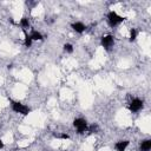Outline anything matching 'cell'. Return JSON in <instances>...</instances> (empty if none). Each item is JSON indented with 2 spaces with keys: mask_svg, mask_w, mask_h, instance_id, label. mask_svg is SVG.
<instances>
[{
  "mask_svg": "<svg viewBox=\"0 0 151 151\" xmlns=\"http://www.w3.org/2000/svg\"><path fill=\"white\" fill-rule=\"evenodd\" d=\"M11 107H12V110H13L14 112L20 113V114H22V116H27V114L31 112V110H29V107H28V106L24 105L22 103L14 101V100H12V101H11Z\"/></svg>",
  "mask_w": 151,
  "mask_h": 151,
  "instance_id": "1",
  "label": "cell"
},
{
  "mask_svg": "<svg viewBox=\"0 0 151 151\" xmlns=\"http://www.w3.org/2000/svg\"><path fill=\"white\" fill-rule=\"evenodd\" d=\"M64 50H65V52H67V53H72V52H73V46H72L71 44H65V45H64Z\"/></svg>",
  "mask_w": 151,
  "mask_h": 151,
  "instance_id": "13",
  "label": "cell"
},
{
  "mask_svg": "<svg viewBox=\"0 0 151 151\" xmlns=\"http://www.w3.org/2000/svg\"><path fill=\"white\" fill-rule=\"evenodd\" d=\"M143 109V100L139 98H133L129 104V110L131 112H138Z\"/></svg>",
  "mask_w": 151,
  "mask_h": 151,
  "instance_id": "5",
  "label": "cell"
},
{
  "mask_svg": "<svg viewBox=\"0 0 151 151\" xmlns=\"http://www.w3.org/2000/svg\"><path fill=\"white\" fill-rule=\"evenodd\" d=\"M57 138H60V139H70V136L67 133H57L54 134Z\"/></svg>",
  "mask_w": 151,
  "mask_h": 151,
  "instance_id": "14",
  "label": "cell"
},
{
  "mask_svg": "<svg viewBox=\"0 0 151 151\" xmlns=\"http://www.w3.org/2000/svg\"><path fill=\"white\" fill-rule=\"evenodd\" d=\"M20 26L22 27V29L25 31L26 28H28L29 27V21H28V19L27 18H21V20H20Z\"/></svg>",
  "mask_w": 151,
  "mask_h": 151,
  "instance_id": "11",
  "label": "cell"
},
{
  "mask_svg": "<svg viewBox=\"0 0 151 151\" xmlns=\"http://www.w3.org/2000/svg\"><path fill=\"white\" fill-rule=\"evenodd\" d=\"M124 19H125L124 17L118 15L117 12H114V11H111V12H109V14H107V20H109V24H110L111 27H114V26L119 25L120 22L124 21Z\"/></svg>",
  "mask_w": 151,
  "mask_h": 151,
  "instance_id": "2",
  "label": "cell"
},
{
  "mask_svg": "<svg viewBox=\"0 0 151 151\" xmlns=\"http://www.w3.org/2000/svg\"><path fill=\"white\" fill-rule=\"evenodd\" d=\"M151 149V140L150 139H145L140 143V150L142 151H149Z\"/></svg>",
  "mask_w": 151,
  "mask_h": 151,
  "instance_id": "9",
  "label": "cell"
},
{
  "mask_svg": "<svg viewBox=\"0 0 151 151\" xmlns=\"http://www.w3.org/2000/svg\"><path fill=\"white\" fill-rule=\"evenodd\" d=\"M100 44H101V46H103L106 51H110V50L113 47V45H114L113 35H111V34L104 35V37L101 38V40H100Z\"/></svg>",
  "mask_w": 151,
  "mask_h": 151,
  "instance_id": "4",
  "label": "cell"
},
{
  "mask_svg": "<svg viewBox=\"0 0 151 151\" xmlns=\"http://www.w3.org/2000/svg\"><path fill=\"white\" fill-rule=\"evenodd\" d=\"M137 39V31L134 28L130 29V41H134Z\"/></svg>",
  "mask_w": 151,
  "mask_h": 151,
  "instance_id": "12",
  "label": "cell"
},
{
  "mask_svg": "<svg viewBox=\"0 0 151 151\" xmlns=\"http://www.w3.org/2000/svg\"><path fill=\"white\" fill-rule=\"evenodd\" d=\"M73 126L77 129V132L78 133H84L88 129L87 123H86V120L84 118H76L73 120Z\"/></svg>",
  "mask_w": 151,
  "mask_h": 151,
  "instance_id": "3",
  "label": "cell"
},
{
  "mask_svg": "<svg viewBox=\"0 0 151 151\" xmlns=\"http://www.w3.org/2000/svg\"><path fill=\"white\" fill-rule=\"evenodd\" d=\"M29 37H31V39H32V41H34V40H39V41H41L42 39H44V37H42V34L40 33V32H38V31H35V29H33L31 33H29Z\"/></svg>",
  "mask_w": 151,
  "mask_h": 151,
  "instance_id": "8",
  "label": "cell"
},
{
  "mask_svg": "<svg viewBox=\"0 0 151 151\" xmlns=\"http://www.w3.org/2000/svg\"><path fill=\"white\" fill-rule=\"evenodd\" d=\"M71 27H72V29H73L74 32H77V33H83V32L86 29V26H85L83 22H80V21L73 22V24L71 25Z\"/></svg>",
  "mask_w": 151,
  "mask_h": 151,
  "instance_id": "6",
  "label": "cell"
},
{
  "mask_svg": "<svg viewBox=\"0 0 151 151\" xmlns=\"http://www.w3.org/2000/svg\"><path fill=\"white\" fill-rule=\"evenodd\" d=\"M24 34H25V39H24V44H25V46H26V47H31L33 41H32L29 34H28L26 31H24Z\"/></svg>",
  "mask_w": 151,
  "mask_h": 151,
  "instance_id": "10",
  "label": "cell"
},
{
  "mask_svg": "<svg viewBox=\"0 0 151 151\" xmlns=\"http://www.w3.org/2000/svg\"><path fill=\"white\" fill-rule=\"evenodd\" d=\"M2 147H4V142H2L1 139H0V150H1Z\"/></svg>",
  "mask_w": 151,
  "mask_h": 151,
  "instance_id": "15",
  "label": "cell"
},
{
  "mask_svg": "<svg viewBox=\"0 0 151 151\" xmlns=\"http://www.w3.org/2000/svg\"><path fill=\"white\" fill-rule=\"evenodd\" d=\"M129 144H130L129 140H119L114 144V149H116V151H125L126 147L129 146Z\"/></svg>",
  "mask_w": 151,
  "mask_h": 151,
  "instance_id": "7",
  "label": "cell"
}]
</instances>
